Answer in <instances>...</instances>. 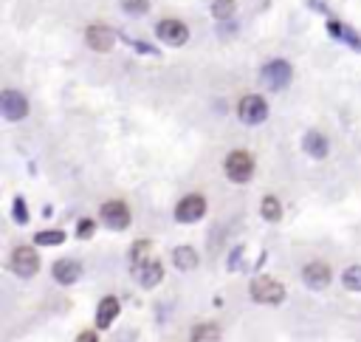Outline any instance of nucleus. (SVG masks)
<instances>
[{"label": "nucleus", "instance_id": "obj_1", "mask_svg": "<svg viewBox=\"0 0 361 342\" xmlns=\"http://www.w3.org/2000/svg\"><path fill=\"white\" fill-rule=\"evenodd\" d=\"M226 175L234 181V184H246V181L254 175V158H251V153H246V150L229 153V158H226Z\"/></svg>", "mask_w": 361, "mask_h": 342}, {"label": "nucleus", "instance_id": "obj_2", "mask_svg": "<svg viewBox=\"0 0 361 342\" xmlns=\"http://www.w3.org/2000/svg\"><path fill=\"white\" fill-rule=\"evenodd\" d=\"M237 117H240V122H243V125H260V122H266V117H269V105H266V99H262V97L249 94V97L240 99Z\"/></svg>", "mask_w": 361, "mask_h": 342}, {"label": "nucleus", "instance_id": "obj_3", "mask_svg": "<svg viewBox=\"0 0 361 342\" xmlns=\"http://www.w3.org/2000/svg\"><path fill=\"white\" fill-rule=\"evenodd\" d=\"M251 297L257 303H266V306H277L285 300V289L279 280H271V278H257L251 283Z\"/></svg>", "mask_w": 361, "mask_h": 342}, {"label": "nucleus", "instance_id": "obj_4", "mask_svg": "<svg viewBox=\"0 0 361 342\" xmlns=\"http://www.w3.org/2000/svg\"><path fill=\"white\" fill-rule=\"evenodd\" d=\"M40 269V258L32 246H17L12 252V271L20 278H34Z\"/></svg>", "mask_w": 361, "mask_h": 342}, {"label": "nucleus", "instance_id": "obj_5", "mask_svg": "<svg viewBox=\"0 0 361 342\" xmlns=\"http://www.w3.org/2000/svg\"><path fill=\"white\" fill-rule=\"evenodd\" d=\"M155 34H158V40L166 42V45H184V42L189 40L186 23H181V20H175V17L161 20L158 26H155Z\"/></svg>", "mask_w": 361, "mask_h": 342}, {"label": "nucleus", "instance_id": "obj_6", "mask_svg": "<svg viewBox=\"0 0 361 342\" xmlns=\"http://www.w3.org/2000/svg\"><path fill=\"white\" fill-rule=\"evenodd\" d=\"M0 110H3V117L9 122H20L29 117V102L23 94H17V90H3V97H0Z\"/></svg>", "mask_w": 361, "mask_h": 342}, {"label": "nucleus", "instance_id": "obj_7", "mask_svg": "<svg viewBox=\"0 0 361 342\" xmlns=\"http://www.w3.org/2000/svg\"><path fill=\"white\" fill-rule=\"evenodd\" d=\"M99 215L110 230H127V223H130V210L125 201H105Z\"/></svg>", "mask_w": 361, "mask_h": 342}, {"label": "nucleus", "instance_id": "obj_8", "mask_svg": "<svg viewBox=\"0 0 361 342\" xmlns=\"http://www.w3.org/2000/svg\"><path fill=\"white\" fill-rule=\"evenodd\" d=\"M262 82H266L271 90L288 88V82H291V65L285 60H271L266 68H262Z\"/></svg>", "mask_w": 361, "mask_h": 342}, {"label": "nucleus", "instance_id": "obj_9", "mask_svg": "<svg viewBox=\"0 0 361 342\" xmlns=\"http://www.w3.org/2000/svg\"><path fill=\"white\" fill-rule=\"evenodd\" d=\"M203 215H206V198L203 195H186L175 207V221L178 223H195Z\"/></svg>", "mask_w": 361, "mask_h": 342}, {"label": "nucleus", "instance_id": "obj_10", "mask_svg": "<svg viewBox=\"0 0 361 342\" xmlns=\"http://www.w3.org/2000/svg\"><path fill=\"white\" fill-rule=\"evenodd\" d=\"M85 40H88L90 49H93V51H99V54L110 51L113 45H116V34H113V29L105 26V23H93V26H88Z\"/></svg>", "mask_w": 361, "mask_h": 342}, {"label": "nucleus", "instance_id": "obj_11", "mask_svg": "<svg viewBox=\"0 0 361 342\" xmlns=\"http://www.w3.org/2000/svg\"><path fill=\"white\" fill-rule=\"evenodd\" d=\"M133 275L138 278V283L144 286V289H153V286H158L161 283V278H164V266H161V260H144V263H138L136 269H133Z\"/></svg>", "mask_w": 361, "mask_h": 342}, {"label": "nucleus", "instance_id": "obj_12", "mask_svg": "<svg viewBox=\"0 0 361 342\" xmlns=\"http://www.w3.org/2000/svg\"><path fill=\"white\" fill-rule=\"evenodd\" d=\"M302 280H305L308 289L322 291V289H327V283H330V269H327L325 263H308V266L302 269Z\"/></svg>", "mask_w": 361, "mask_h": 342}, {"label": "nucleus", "instance_id": "obj_13", "mask_svg": "<svg viewBox=\"0 0 361 342\" xmlns=\"http://www.w3.org/2000/svg\"><path fill=\"white\" fill-rule=\"evenodd\" d=\"M51 271H54V280H57V283H62V286L77 283V280H79V275H82V269H79V263H77V260H57Z\"/></svg>", "mask_w": 361, "mask_h": 342}, {"label": "nucleus", "instance_id": "obj_14", "mask_svg": "<svg viewBox=\"0 0 361 342\" xmlns=\"http://www.w3.org/2000/svg\"><path fill=\"white\" fill-rule=\"evenodd\" d=\"M302 147H305V153L310 156V158H325L327 156V139L322 133H316V130H310V133H305V139H302Z\"/></svg>", "mask_w": 361, "mask_h": 342}, {"label": "nucleus", "instance_id": "obj_15", "mask_svg": "<svg viewBox=\"0 0 361 342\" xmlns=\"http://www.w3.org/2000/svg\"><path fill=\"white\" fill-rule=\"evenodd\" d=\"M116 317H119V300L116 297H105L99 303V308H96V326H99V328H110Z\"/></svg>", "mask_w": 361, "mask_h": 342}, {"label": "nucleus", "instance_id": "obj_16", "mask_svg": "<svg viewBox=\"0 0 361 342\" xmlns=\"http://www.w3.org/2000/svg\"><path fill=\"white\" fill-rule=\"evenodd\" d=\"M173 260H175L178 269L189 271V269L198 266V252H195L192 246H181V249H175V252H173Z\"/></svg>", "mask_w": 361, "mask_h": 342}, {"label": "nucleus", "instance_id": "obj_17", "mask_svg": "<svg viewBox=\"0 0 361 342\" xmlns=\"http://www.w3.org/2000/svg\"><path fill=\"white\" fill-rule=\"evenodd\" d=\"M260 212H262V218L271 221V223H277V221L282 218V207H279V201H277L274 195H266V198H262Z\"/></svg>", "mask_w": 361, "mask_h": 342}, {"label": "nucleus", "instance_id": "obj_18", "mask_svg": "<svg viewBox=\"0 0 361 342\" xmlns=\"http://www.w3.org/2000/svg\"><path fill=\"white\" fill-rule=\"evenodd\" d=\"M221 328L218 326H198L192 331V342H218Z\"/></svg>", "mask_w": 361, "mask_h": 342}, {"label": "nucleus", "instance_id": "obj_19", "mask_svg": "<svg viewBox=\"0 0 361 342\" xmlns=\"http://www.w3.org/2000/svg\"><path fill=\"white\" fill-rule=\"evenodd\" d=\"M327 29H330V34H333V37H342V40H347V42L353 45V49H361V40H358L350 29H345L342 23H336V20H333V23H327Z\"/></svg>", "mask_w": 361, "mask_h": 342}, {"label": "nucleus", "instance_id": "obj_20", "mask_svg": "<svg viewBox=\"0 0 361 342\" xmlns=\"http://www.w3.org/2000/svg\"><path fill=\"white\" fill-rule=\"evenodd\" d=\"M62 241H65V232H60V230H45V232H37V238H34L37 246H60Z\"/></svg>", "mask_w": 361, "mask_h": 342}, {"label": "nucleus", "instance_id": "obj_21", "mask_svg": "<svg viewBox=\"0 0 361 342\" xmlns=\"http://www.w3.org/2000/svg\"><path fill=\"white\" fill-rule=\"evenodd\" d=\"M234 9H237L234 0H214V3H212V14L218 20H229L234 14Z\"/></svg>", "mask_w": 361, "mask_h": 342}, {"label": "nucleus", "instance_id": "obj_22", "mask_svg": "<svg viewBox=\"0 0 361 342\" xmlns=\"http://www.w3.org/2000/svg\"><path fill=\"white\" fill-rule=\"evenodd\" d=\"M342 283H345L350 291H361V266H350V269L345 271Z\"/></svg>", "mask_w": 361, "mask_h": 342}, {"label": "nucleus", "instance_id": "obj_23", "mask_svg": "<svg viewBox=\"0 0 361 342\" xmlns=\"http://www.w3.org/2000/svg\"><path fill=\"white\" fill-rule=\"evenodd\" d=\"M122 9L127 12V14H144V12H147L150 9V0H122Z\"/></svg>", "mask_w": 361, "mask_h": 342}, {"label": "nucleus", "instance_id": "obj_24", "mask_svg": "<svg viewBox=\"0 0 361 342\" xmlns=\"http://www.w3.org/2000/svg\"><path fill=\"white\" fill-rule=\"evenodd\" d=\"M147 252H150V241H138L136 249H133V266H138V263L147 260Z\"/></svg>", "mask_w": 361, "mask_h": 342}, {"label": "nucleus", "instance_id": "obj_25", "mask_svg": "<svg viewBox=\"0 0 361 342\" xmlns=\"http://www.w3.org/2000/svg\"><path fill=\"white\" fill-rule=\"evenodd\" d=\"M14 221L17 223H29V210H26V201L14 198Z\"/></svg>", "mask_w": 361, "mask_h": 342}, {"label": "nucleus", "instance_id": "obj_26", "mask_svg": "<svg viewBox=\"0 0 361 342\" xmlns=\"http://www.w3.org/2000/svg\"><path fill=\"white\" fill-rule=\"evenodd\" d=\"M93 232H96V223H93L90 218H82V221H79V226H77V238H82V241H85V238H90Z\"/></svg>", "mask_w": 361, "mask_h": 342}, {"label": "nucleus", "instance_id": "obj_27", "mask_svg": "<svg viewBox=\"0 0 361 342\" xmlns=\"http://www.w3.org/2000/svg\"><path fill=\"white\" fill-rule=\"evenodd\" d=\"M77 342H99V337H96L93 331H82V334L77 337Z\"/></svg>", "mask_w": 361, "mask_h": 342}]
</instances>
